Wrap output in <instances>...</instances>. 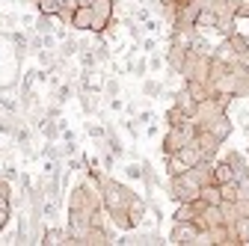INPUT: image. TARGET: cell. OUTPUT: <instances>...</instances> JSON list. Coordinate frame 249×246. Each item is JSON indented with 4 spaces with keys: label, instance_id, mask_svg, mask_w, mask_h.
I'll return each mask as SVG.
<instances>
[{
    "label": "cell",
    "instance_id": "obj_1",
    "mask_svg": "<svg viewBox=\"0 0 249 246\" xmlns=\"http://www.w3.org/2000/svg\"><path fill=\"white\" fill-rule=\"evenodd\" d=\"M140 193H134L124 181L113 178L110 172L101 175V199H104V211H107V217H110V226L119 228V231H131V217H128V211L134 205Z\"/></svg>",
    "mask_w": 249,
    "mask_h": 246
},
{
    "label": "cell",
    "instance_id": "obj_2",
    "mask_svg": "<svg viewBox=\"0 0 249 246\" xmlns=\"http://www.w3.org/2000/svg\"><path fill=\"white\" fill-rule=\"evenodd\" d=\"M196 134H199L196 119H184V122H178V125H169L166 134H163V142H160L163 158H166V155H175V151H181L187 142H193Z\"/></svg>",
    "mask_w": 249,
    "mask_h": 246
},
{
    "label": "cell",
    "instance_id": "obj_3",
    "mask_svg": "<svg viewBox=\"0 0 249 246\" xmlns=\"http://www.w3.org/2000/svg\"><path fill=\"white\" fill-rule=\"evenodd\" d=\"M199 193H202V184L196 181V175H193L190 169L181 172V175H172L169 184H166V196H169L175 205H181V202H196Z\"/></svg>",
    "mask_w": 249,
    "mask_h": 246
},
{
    "label": "cell",
    "instance_id": "obj_4",
    "mask_svg": "<svg viewBox=\"0 0 249 246\" xmlns=\"http://www.w3.org/2000/svg\"><path fill=\"white\" fill-rule=\"evenodd\" d=\"M234 101H237V98H231V95H211V98L199 101V104H196V113H193L196 125L202 128V125H208L211 119H216L220 113H229Z\"/></svg>",
    "mask_w": 249,
    "mask_h": 246
},
{
    "label": "cell",
    "instance_id": "obj_5",
    "mask_svg": "<svg viewBox=\"0 0 249 246\" xmlns=\"http://www.w3.org/2000/svg\"><path fill=\"white\" fill-rule=\"evenodd\" d=\"M211 63H213L211 53L187 51V63L181 69V80H208L211 77Z\"/></svg>",
    "mask_w": 249,
    "mask_h": 246
},
{
    "label": "cell",
    "instance_id": "obj_6",
    "mask_svg": "<svg viewBox=\"0 0 249 246\" xmlns=\"http://www.w3.org/2000/svg\"><path fill=\"white\" fill-rule=\"evenodd\" d=\"M199 226H196V220H172V228H169V243H175V246H193L196 243V237H199Z\"/></svg>",
    "mask_w": 249,
    "mask_h": 246
},
{
    "label": "cell",
    "instance_id": "obj_7",
    "mask_svg": "<svg viewBox=\"0 0 249 246\" xmlns=\"http://www.w3.org/2000/svg\"><path fill=\"white\" fill-rule=\"evenodd\" d=\"M199 202H202V199H199ZM223 223H226L223 208H220V205H205V202H202L199 217H196V226H199L202 231H208V228H216V226H223Z\"/></svg>",
    "mask_w": 249,
    "mask_h": 246
},
{
    "label": "cell",
    "instance_id": "obj_8",
    "mask_svg": "<svg viewBox=\"0 0 249 246\" xmlns=\"http://www.w3.org/2000/svg\"><path fill=\"white\" fill-rule=\"evenodd\" d=\"M202 128H205L208 134H213L220 142H229V137L234 134V119H231L229 113H220L216 119H211L208 125H202Z\"/></svg>",
    "mask_w": 249,
    "mask_h": 246
},
{
    "label": "cell",
    "instance_id": "obj_9",
    "mask_svg": "<svg viewBox=\"0 0 249 246\" xmlns=\"http://www.w3.org/2000/svg\"><path fill=\"white\" fill-rule=\"evenodd\" d=\"M184 63H187V48H181L175 42H166V69H169V74H181Z\"/></svg>",
    "mask_w": 249,
    "mask_h": 246
},
{
    "label": "cell",
    "instance_id": "obj_10",
    "mask_svg": "<svg viewBox=\"0 0 249 246\" xmlns=\"http://www.w3.org/2000/svg\"><path fill=\"white\" fill-rule=\"evenodd\" d=\"M196 142L202 145V151H205V158H208V160H216V158H220V148H223V142L216 140L213 134H208L205 128H199V134H196Z\"/></svg>",
    "mask_w": 249,
    "mask_h": 246
},
{
    "label": "cell",
    "instance_id": "obj_11",
    "mask_svg": "<svg viewBox=\"0 0 249 246\" xmlns=\"http://www.w3.org/2000/svg\"><path fill=\"white\" fill-rule=\"evenodd\" d=\"M175 155H178L187 166H190V169H193L196 163H202V160H205V151H202V145H199L196 140H193V142H187L181 151H175Z\"/></svg>",
    "mask_w": 249,
    "mask_h": 246
},
{
    "label": "cell",
    "instance_id": "obj_12",
    "mask_svg": "<svg viewBox=\"0 0 249 246\" xmlns=\"http://www.w3.org/2000/svg\"><path fill=\"white\" fill-rule=\"evenodd\" d=\"M231 234H234V246H249V217H237L234 223H229Z\"/></svg>",
    "mask_w": 249,
    "mask_h": 246
},
{
    "label": "cell",
    "instance_id": "obj_13",
    "mask_svg": "<svg viewBox=\"0 0 249 246\" xmlns=\"http://www.w3.org/2000/svg\"><path fill=\"white\" fill-rule=\"evenodd\" d=\"M42 243H48V246H59V243H71V246H74V240H71L69 228H56V226H48V228H45V240H42Z\"/></svg>",
    "mask_w": 249,
    "mask_h": 246
},
{
    "label": "cell",
    "instance_id": "obj_14",
    "mask_svg": "<svg viewBox=\"0 0 249 246\" xmlns=\"http://www.w3.org/2000/svg\"><path fill=\"white\" fill-rule=\"evenodd\" d=\"M184 86H187V92H190L196 101H205V98H211V95H213L208 80H184Z\"/></svg>",
    "mask_w": 249,
    "mask_h": 246
},
{
    "label": "cell",
    "instance_id": "obj_15",
    "mask_svg": "<svg viewBox=\"0 0 249 246\" xmlns=\"http://www.w3.org/2000/svg\"><path fill=\"white\" fill-rule=\"evenodd\" d=\"M213 59H223V63L234 66V63H237V51H234V45H231L229 39H223L220 45L213 48Z\"/></svg>",
    "mask_w": 249,
    "mask_h": 246
},
{
    "label": "cell",
    "instance_id": "obj_16",
    "mask_svg": "<svg viewBox=\"0 0 249 246\" xmlns=\"http://www.w3.org/2000/svg\"><path fill=\"white\" fill-rule=\"evenodd\" d=\"M193 175H196V181L202 184V187H205V184H213V160H202V163H196L193 169H190Z\"/></svg>",
    "mask_w": 249,
    "mask_h": 246
},
{
    "label": "cell",
    "instance_id": "obj_17",
    "mask_svg": "<svg viewBox=\"0 0 249 246\" xmlns=\"http://www.w3.org/2000/svg\"><path fill=\"white\" fill-rule=\"evenodd\" d=\"M199 199L205 205H223V187H220V184H205L202 193H199Z\"/></svg>",
    "mask_w": 249,
    "mask_h": 246
},
{
    "label": "cell",
    "instance_id": "obj_18",
    "mask_svg": "<svg viewBox=\"0 0 249 246\" xmlns=\"http://www.w3.org/2000/svg\"><path fill=\"white\" fill-rule=\"evenodd\" d=\"M163 166H166V175L172 178V175H181V172H187V169H190V166H187L178 155H166L163 158Z\"/></svg>",
    "mask_w": 249,
    "mask_h": 246
},
{
    "label": "cell",
    "instance_id": "obj_19",
    "mask_svg": "<svg viewBox=\"0 0 249 246\" xmlns=\"http://www.w3.org/2000/svg\"><path fill=\"white\" fill-rule=\"evenodd\" d=\"M163 92H166V86L160 80H151V77L142 80V98H160Z\"/></svg>",
    "mask_w": 249,
    "mask_h": 246
},
{
    "label": "cell",
    "instance_id": "obj_20",
    "mask_svg": "<svg viewBox=\"0 0 249 246\" xmlns=\"http://www.w3.org/2000/svg\"><path fill=\"white\" fill-rule=\"evenodd\" d=\"M77 53H80V42H77V39L69 36V39L59 42V59H71V56H77Z\"/></svg>",
    "mask_w": 249,
    "mask_h": 246
},
{
    "label": "cell",
    "instance_id": "obj_21",
    "mask_svg": "<svg viewBox=\"0 0 249 246\" xmlns=\"http://www.w3.org/2000/svg\"><path fill=\"white\" fill-rule=\"evenodd\" d=\"M36 3V12H42V15H59V9H62V3L59 0H33Z\"/></svg>",
    "mask_w": 249,
    "mask_h": 246
},
{
    "label": "cell",
    "instance_id": "obj_22",
    "mask_svg": "<svg viewBox=\"0 0 249 246\" xmlns=\"http://www.w3.org/2000/svg\"><path fill=\"white\" fill-rule=\"evenodd\" d=\"M104 145H107V151H110V155H116V160H119V158H124V155H128V151H124V145H122V140H119V137H116L113 131L107 134Z\"/></svg>",
    "mask_w": 249,
    "mask_h": 246
},
{
    "label": "cell",
    "instance_id": "obj_23",
    "mask_svg": "<svg viewBox=\"0 0 249 246\" xmlns=\"http://www.w3.org/2000/svg\"><path fill=\"white\" fill-rule=\"evenodd\" d=\"M166 66V51H151L148 53V71H160Z\"/></svg>",
    "mask_w": 249,
    "mask_h": 246
},
{
    "label": "cell",
    "instance_id": "obj_24",
    "mask_svg": "<svg viewBox=\"0 0 249 246\" xmlns=\"http://www.w3.org/2000/svg\"><path fill=\"white\" fill-rule=\"evenodd\" d=\"M124 178H131V181H142L145 178V163H128L124 166Z\"/></svg>",
    "mask_w": 249,
    "mask_h": 246
},
{
    "label": "cell",
    "instance_id": "obj_25",
    "mask_svg": "<svg viewBox=\"0 0 249 246\" xmlns=\"http://www.w3.org/2000/svg\"><path fill=\"white\" fill-rule=\"evenodd\" d=\"M86 134L92 137V140H107V134H110V128H104V125H98V122H89V125H86Z\"/></svg>",
    "mask_w": 249,
    "mask_h": 246
},
{
    "label": "cell",
    "instance_id": "obj_26",
    "mask_svg": "<svg viewBox=\"0 0 249 246\" xmlns=\"http://www.w3.org/2000/svg\"><path fill=\"white\" fill-rule=\"evenodd\" d=\"M51 21H53V15H42V12H39L33 30H36V33H53V24H51Z\"/></svg>",
    "mask_w": 249,
    "mask_h": 246
},
{
    "label": "cell",
    "instance_id": "obj_27",
    "mask_svg": "<svg viewBox=\"0 0 249 246\" xmlns=\"http://www.w3.org/2000/svg\"><path fill=\"white\" fill-rule=\"evenodd\" d=\"M220 208H223V217H226V223H234V220L240 217V213H237V205H234L231 199H223V205H220Z\"/></svg>",
    "mask_w": 249,
    "mask_h": 246
},
{
    "label": "cell",
    "instance_id": "obj_28",
    "mask_svg": "<svg viewBox=\"0 0 249 246\" xmlns=\"http://www.w3.org/2000/svg\"><path fill=\"white\" fill-rule=\"evenodd\" d=\"M71 95H74V86L71 83H59L56 86V104H66Z\"/></svg>",
    "mask_w": 249,
    "mask_h": 246
},
{
    "label": "cell",
    "instance_id": "obj_29",
    "mask_svg": "<svg viewBox=\"0 0 249 246\" xmlns=\"http://www.w3.org/2000/svg\"><path fill=\"white\" fill-rule=\"evenodd\" d=\"M95 56H98V63H110V48H107V39L101 36V45L95 48Z\"/></svg>",
    "mask_w": 249,
    "mask_h": 246
},
{
    "label": "cell",
    "instance_id": "obj_30",
    "mask_svg": "<svg viewBox=\"0 0 249 246\" xmlns=\"http://www.w3.org/2000/svg\"><path fill=\"white\" fill-rule=\"evenodd\" d=\"M104 92H107V98H116L119 95V80L116 77H107L104 80Z\"/></svg>",
    "mask_w": 249,
    "mask_h": 246
},
{
    "label": "cell",
    "instance_id": "obj_31",
    "mask_svg": "<svg viewBox=\"0 0 249 246\" xmlns=\"http://www.w3.org/2000/svg\"><path fill=\"white\" fill-rule=\"evenodd\" d=\"M158 51V36H142V53Z\"/></svg>",
    "mask_w": 249,
    "mask_h": 246
},
{
    "label": "cell",
    "instance_id": "obj_32",
    "mask_svg": "<svg viewBox=\"0 0 249 246\" xmlns=\"http://www.w3.org/2000/svg\"><path fill=\"white\" fill-rule=\"evenodd\" d=\"M234 205H237V213H240V217H249V196H240Z\"/></svg>",
    "mask_w": 249,
    "mask_h": 246
},
{
    "label": "cell",
    "instance_id": "obj_33",
    "mask_svg": "<svg viewBox=\"0 0 249 246\" xmlns=\"http://www.w3.org/2000/svg\"><path fill=\"white\" fill-rule=\"evenodd\" d=\"M234 18H237V21H249V0H243V3L237 6V12H234Z\"/></svg>",
    "mask_w": 249,
    "mask_h": 246
},
{
    "label": "cell",
    "instance_id": "obj_34",
    "mask_svg": "<svg viewBox=\"0 0 249 246\" xmlns=\"http://www.w3.org/2000/svg\"><path fill=\"white\" fill-rule=\"evenodd\" d=\"M154 119H158V116H154L151 110H140V113H137V122H140V125H148V122H154Z\"/></svg>",
    "mask_w": 249,
    "mask_h": 246
},
{
    "label": "cell",
    "instance_id": "obj_35",
    "mask_svg": "<svg viewBox=\"0 0 249 246\" xmlns=\"http://www.w3.org/2000/svg\"><path fill=\"white\" fill-rule=\"evenodd\" d=\"M160 27H163V24H160L158 18H151V21H145V30H148L151 36H158V33H160Z\"/></svg>",
    "mask_w": 249,
    "mask_h": 246
},
{
    "label": "cell",
    "instance_id": "obj_36",
    "mask_svg": "<svg viewBox=\"0 0 249 246\" xmlns=\"http://www.w3.org/2000/svg\"><path fill=\"white\" fill-rule=\"evenodd\" d=\"M107 107H110L113 113H119V110H124V101H122V98L116 95V98H107Z\"/></svg>",
    "mask_w": 249,
    "mask_h": 246
},
{
    "label": "cell",
    "instance_id": "obj_37",
    "mask_svg": "<svg viewBox=\"0 0 249 246\" xmlns=\"http://www.w3.org/2000/svg\"><path fill=\"white\" fill-rule=\"evenodd\" d=\"M0 110H3V113H15V101H9V98H0Z\"/></svg>",
    "mask_w": 249,
    "mask_h": 246
},
{
    "label": "cell",
    "instance_id": "obj_38",
    "mask_svg": "<svg viewBox=\"0 0 249 246\" xmlns=\"http://www.w3.org/2000/svg\"><path fill=\"white\" fill-rule=\"evenodd\" d=\"M145 134H148V137H158V134H160V125H158V119H154V122H148Z\"/></svg>",
    "mask_w": 249,
    "mask_h": 246
},
{
    "label": "cell",
    "instance_id": "obj_39",
    "mask_svg": "<svg viewBox=\"0 0 249 246\" xmlns=\"http://www.w3.org/2000/svg\"><path fill=\"white\" fill-rule=\"evenodd\" d=\"M124 110H128V116H134V119H137V113H140V104H137V101H128V104H124Z\"/></svg>",
    "mask_w": 249,
    "mask_h": 246
},
{
    "label": "cell",
    "instance_id": "obj_40",
    "mask_svg": "<svg viewBox=\"0 0 249 246\" xmlns=\"http://www.w3.org/2000/svg\"><path fill=\"white\" fill-rule=\"evenodd\" d=\"M101 163H104V169H113V163H116V155H110V151H107Z\"/></svg>",
    "mask_w": 249,
    "mask_h": 246
},
{
    "label": "cell",
    "instance_id": "obj_41",
    "mask_svg": "<svg viewBox=\"0 0 249 246\" xmlns=\"http://www.w3.org/2000/svg\"><path fill=\"white\" fill-rule=\"evenodd\" d=\"M74 3H77V6H92L95 0H74Z\"/></svg>",
    "mask_w": 249,
    "mask_h": 246
},
{
    "label": "cell",
    "instance_id": "obj_42",
    "mask_svg": "<svg viewBox=\"0 0 249 246\" xmlns=\"http://www.w3.org/2000/svg\"><path fill=\"white\" fill-rule=\"evenodd\" d=\"M131 3H148V0H131Z\"/></svg>",
    "mask_w": 249,
    "mask_h": 246
},
{
    "label": "cell",
    "instance_id": "obj_43",
    "mask_svg": "<svg viewBox=\"0 0 249 246\" xmlns=\"http://www.w3.org/2000/svg\"><path fill=\"white\" fill-rule=\"evenodd\" d=\"M246 155H249V140H246Z\"/></svg>",
    "mask_w": 249,
    "mask_h": 246
},
{
    "label": "cell",
    "instance_id": "obj_44",
    "mask_svg": "<svg viewBox=\"0 0 249 246\" xmlns=\"http://www.w3.org/2000/svg\"><path fill=\"white\" fill-rule=\"evenodd\" d=\"M30 3H33V0H30Z\"/></svg>",
    "mask_w": 249,
    "mask_h": 246
}]
</instances>
